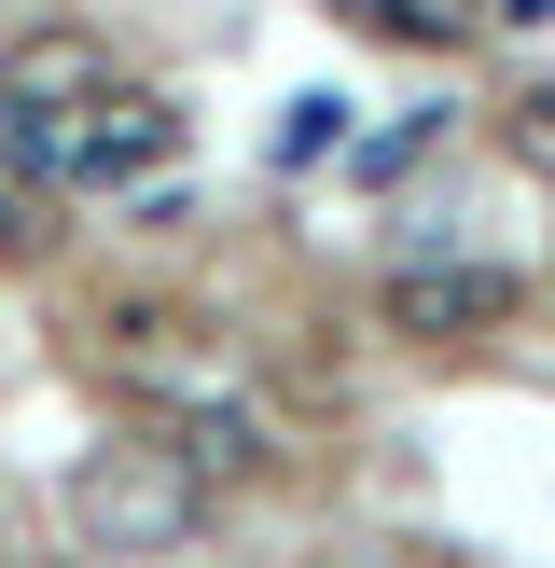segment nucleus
I'll return each instance as SVG.
<instances>
[{
  "mask_svg": "<svg viewBox=\"0 0 555 568\" xmlns=\"http://www.w3.org/2000/svg\"><path fill=\"white\" fill-rule=\"evenodd\" d=\"M70 527H83V555H181L209 527V486L181 471V444H111V458L70 471Z\"/></svg>",
  "mask_w": 555,
  "mask_h": 568,
  "instance_id": "f257e3e1",
  "label": "nucleus"
},
{
  "mask_svg": "<svg viewBox=\"0 0 555 568\" xmlns=\"http://www.w3.org/2000/svg\"><path fill=\"white\" fill-rule=\"evenodd\" d=\"M167 153H181V111H167V98H111V83H98L83 111H56V125H42V166H56V181H98V194L153 181Z\"/></svg>",
  "mask_w": 555,
  "mask_h": 568,
  "instance_id": "f03ea898",
  "label": "nucleus"
},
{
  "mask_svg": "<svg viewBox=\"0 0 555 568\" xmlns=\"http://www.w3.org/2000/svg\"><path fill=\"white\" fill-rule=\"evenodd\" d=\"M375 320L416 333V347H444V333H500V320H514V277H486V264H403L375 292Z\"/></svg>",
  "mask_w": 555,
  "mask_h": 568,
  "instance_id": "7ed1b4c3",
  "label": "nucleus"
},
{
  "mask_svg": "<svg viewBox=\"0 0 555 568\" xmlns=\"http://www.w3.org/2000/svg\"><path fill=\"white\" fill-rule=\"evenodd\" d=\"M111 361H125L139 388H167V403H194V388H222V347L181 320V305H125V320H98Z\"/></svg>",
  "mask_w": 555,
  "mask_h": 568,
  "instance_id": "20e7f679",
  "label": "nucleus"
},
{
  "mask_svg": "<svg viewBox=\"0 0 555 568\" xmlns=\"http://www.w3.org/2000/svg\"><path fill=\"white\" fill-rule=\"evenodd\" d=\"M98 83H111V55L83 42V28H28V42H0V98L42 111V125H56V111H83Z\"/></svg>",
  "mask_w": 555,
  "mask_h": 568,
  "instance_id": "39448f33",
  "label": "nucleus"
},
{
  "mask_svg": "<svg viewBox=\"0 0 555 568\" xmlns=\"http://www.w3.org/2000/svg\"><path fill=\"white\" fill-rule=\"evenodd\" d=\"M167 444H181V471H194V486H250V471L278 458V430H264V416L236 403V388H194Z\"/></svg>",
  "mask_w": 555,
  "mask_h": 568,
  "instance_id": "423d86ee",
  "label": "nucleus"
},
{
  "mask_svg": "<svg viewBox=\"0 0 555 568\" xmlns=\"http://www.w3.org/2000/svg\"><path fill=\"white\" fill-rule=\"evenodd\" d=\"M500 153H514L527 181H555V83H527V98H500Z\"/></svg>",
  "mask_w": 555,
  "mask_h": 568,
  "instance_id": "0eeeda50",
  "label": "nucleus"
},
{
  "mask_svg": "<svg viewBox=\"0 0 555 568\" xmlns=\"http://www.w3.org/2000/svg\"><path fill=\"white\" fill-rule=\"evenodd\" d=\"M361 28H389V42H458L472 28V0H347Z\"/></svg>",
  "mask_w": 555,
  "mask_h": 568,
  "instance_id": "6e6552de",
  "label": "nucleus"
},
{
  "mask_svg": "<svg viewBox=\"0 0 555 568\" xmlns=\"http://www.w3.org/2000/svg\"><path fill=\"white\" fill-rule=\"evenodd\" d=\"M42 250H56V209H42V194H0V264H42Z\"/></svg>",
  "mask_w": 555,
  "mask_h": 568,
  "instance_id": "1a4fd4ad",
  "label": "nucleus"
},
{
  "mask_svg": "<svg viewBox=\"0 0 555 568\" xmlns=\"http://www.w3.org/2000/svg\"><path fill=\"white\" fill-rule=\"evenodd\" d=\"M486 14H500V28H555V0H486Z\"/></svg>",
  "mask_w": 555,
  "mask_h": 568,
  "instance_id": "9d476101",
  "label": "nucleus"
},
{
  "mask_svg": "<svg viewBox=\"0 0 555 568\" xmlns=\"http://www.w3.org/2000/svg\"><path fill=\"white\" fill-rule=\"evenodd\" d=\"M0 555H14V514H0Z\"/></svg>",
  "mask_w": 555,
  "mask_h": 568,
  "instance_id": "9b49d317",
  "label": "nucleus"
}]
</instances>
